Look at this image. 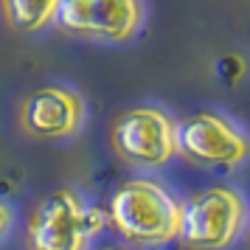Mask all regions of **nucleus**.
Returning a JSON list of instances; mask_svg holds the SVG:
<instances>
[{"label":"nucleus","mask_w":250,"mask_h":250,"mask_svg":"<svg viewBox=\"0 0 250 250\" xmlns=\"http://www.w3.org/2000/svg\"><path fill=\"white\" fill-rule=\"evenodd\" d=\"M183 208L163 186L152 180H129L113 194L110 222L132 242L166 245L180 236Z\"/></svg>","instance_id":"obj_1"},{"label":"nucleus","mask_w":250,"mask_h":250,"mask_svg":"<svg viewBox=\"0 0 250 250\" xmlns=\"http://www.w3.org/2000/svg\"><path fill=\"white\" fill-rule=\"evenodd\" d=\"M245 219V203L233 188H208L194 194L180 216V236L191 248L219 250L230 245Z\"/></svg>","instance_id":"obj_2"},{"label":"nucleus","mask_w":250,"mask_h":250,"mask_svg":"<svg viewBox=\"0 0 250 250\" xmlns=\"http://www.w3.org/2000/svg\"><path fill=\"white\" fill-rule=\"evenodd\" d=\"M104 216L84 208L73 191H57L40 205L31 222L34 250H84L90 236L102 228Z\"/></svg>","instance_id":"obj_3"},{"label":"nucleus","mask_w":250,"mask_h":250,"mask_svg":"<svg viewBox=\"0 0 250 250\" xmlns=\"http://www.w3.org/2000/svg\"><path fill=\"white\" fill-rule=\"evenodd\" d=\"M59 25L79 37L124 42L141 25L138 0H62L57 9Z\"/></svg>","instance_id":"obj_4"},{"label":"nucleus","mask_w":250,"mask_h":250,"mask_svg":"<svg viewBox=\"0 0 250 250\" xmlns=\"http://www.w3.org/2000/svg\"><path fill=\"white\" fill-rule=\"evenodd\" d=\"M113 141L118 152L141 166H163L177 152V132L169 115L160 110H129L113 126Z\"/></svg>","instance_id":"obj_5"},{"label":"nucleus","mask_w":250,"mask_h":250,"mask_svg":"<svg viewBox=\"0 0 250 250\" xmlns=\"http://www.w3.org/2000/svg\"><path fill=\"white\" fill-rule=\"evenodd\" d=\"M174 132H177V149H183L186 155H191L194 160H203V163L233 166L248 158L250 152L248 138L214 113L191 115L180 126H174Z\"/></svg>","instance_id":"obj_6"},{"label":"nucleus","mask_w":250,"mask_h":250,"mask_svg":"<svg viewBox=\"0 0 250 250\" xmlns=\"http://www.w3.org/2000/svg\"><path fill=\"white\" fill-rule=\"evenodd\" d=\"M23 124L37 135H70L82 124V102L76 93L62 87H42L28 96Z\"/></svg>","instance_id":"obj_7"},{"label":"nucleus","mask_w":250,"mask_h":250,"mask_svg":"<svg viewBox=\"0 0 250 250\" xmlns=\"http://www.w3.org/2000/svg\"><path fill=\"white\" fill-rule=\"evenodd\" d=\"M12 23L23 31H40L57 17L62 0H3Z\"/></svg>","instance_id":"obj_8"},{"label":"nucleus","mask_w":250,"mask_h":250,"mask_svg":"<svg viewBox=\"0 0 250 250\" xmlns=\"http://www.w3.org/2000/svg\"><path fill=\"white\" fill-rule=\"evenodd\" d=\"M9 225H12V211H9V205L0 203V236L9 230Z\"/></svg>","instance_id":"obj_9"}]
</instances>
